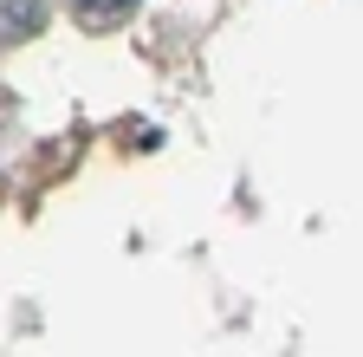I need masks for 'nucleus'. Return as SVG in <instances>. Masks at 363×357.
Masks as SVG:
<instances>
[{"label":"nucleus","mask_w":363,"mask_h":357,"mask_svg":"<svg viewBox=\"0 0 363 357\" xmlns=\"http://www.w3.org/2000/svg\"><path fill=\"white\" fill-rule=\"evenodd\" d=\"M52 0H0V46H26V39L45 26Z\"/></svg>","instance_id":"1"},{"label":"nucleus","mask_w":363,"mask_h":357,"mask_svg":"<svg viewBox=\"0 0 363 357\" xmlns=\"http://www.w3.org/2000/svg\"><path fill=\"white\" fill-rule=\"evenodd\" d=\"M130 7H136V0H72V13H78L84 26H117Z\"/></svg>","instance_id":"2"}]
</instances>
